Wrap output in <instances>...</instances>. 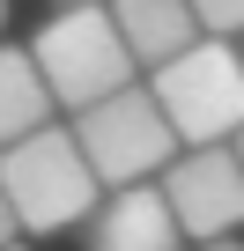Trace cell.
I'll use <instances>...</instances> for the list:
<instances>
[{
	"label": "cell",
	"instance_id": "1",
	"mask_svg": "<svg viewBox=\"0 0 244 251\" xmlns=\"http://www.w3.org/2000/svg\"><path fill=\"white\" fill-rule=\"evenodd\" d=\"M0 200L15 207V229L30 236H52V229H74L96 214L104 185L89 170V155L74 148L67 126H37V133L0 148Z\"/></svg>",
	"mask_w": 244,
	"mask_h": 251
},
{
	"label": "cell",
	"instance_id": "5",
	"mask_svg": "<svg viewBox=\"0 0 244 251\" xmlns=\"http://www.w3.org/2000/svg\"><path fill=\"white\" fill-rule=\"evenodd\" d=\"M163 200L192 244H222L244 229V155L237 141H207L163 163Z\"/></svg>",
	"mask_w": 244,
	"mask_h": 251
},
{
	"label": "cell",
	"instance_id": "8",
	"mask_svg": "<svg viewBox=\"0 0 244 251\" xmlns=\"http://www.w3.org/2000/svg\"><path fill=\"white\" fill-rule=\"evenodd\" d=\"M52 126V89L30 59V45H0V148Z\"/></svg>",
	"mask_w": 244,
	"mask_h": 251
},
{
	"label": "cell",
	"instance_id": "10",
	"mask_svg": "<svg viewBox=\"0 0 244 251\" xmlns=\"http://www.w3.org/2000/svg\"><path fill=\"white\" fill-rule=\"evenodd\" d=\"M8 236H15V207L0 200V251H8Z\"/></svg>",
	"mask_w": 244,
	"mask_h": 251
},
{
	"label": "cell",
	"instance_id": "7",
	"mask_svg": "<svg viewBox=\"0 0 244 251\" xmlns=\"http://www.w3.org/2000/svg\"><path fill=\"white\" fill-rule=\"evenodd\" d=\"M111 8V23H118V37H126V52H134V67H163V59H178V52H192L207 30H200V15H192V0H104Z\"/></svg>",
	"mask_w": 244,
	"mask_h": 251
},
{
	"label": "cell",
	"instance_id": "11",
	"mask_svg": "<svg viewBox=\"0 0 244 251\" xmlns=\"http://www.w3.org/2000/svg\"><path fill=\"white\" fill-rule=\"evenodd\" d=\"M200 251H244V244H237V236H222V244H200Z\"/></svg>",
	"mask_w": 244,
	"mask_h": 251
},
{
	"label": "cell",
	"instance_id": "2",
	"mask_svg": "<svg viewBox=\"0 0 244 251\" xmlns=\"http://www.w3.org/2000/svg\"><path fill=\"white\" fill-rule=\"evenodd\" d=\"M30 59H37L59 111H89V103H104L118 89H134V52H126V37H118L104 0L52 8V23L30 37Z\"/></svg>",
	"mask_w": 244,
	"mask_h": 251
},
{
	"label": "cell",
	"instance_id": "15",
	"mask_svg": "<svg viewBox=\"0 0 244 251\" xmlns=\"http://www.w3.org/2000/svg\"><path fill=\"white\" fill-rule=\"evenodd\" d=\"M8 251H15V244H8Z\"/></svg>",
	"mask_w": 244,
	"mask_h": 251
},
{
	"label": "cell",
	"instance_id": "12",
	"mask_svg": "<svg viewBox=\"0 0 244 251\" xmlns=\"http://www.w3.org/2000/svg\"><path fill=\"white\" fill-rule=\"evenodd\" d=\"M0 23H8V0H0Z\"/></svg>",
	"mask_w": 244,
	"mask_h": 251
},
{
	"label": "cell",
	"instance_id": "6",
	"mask_svg": "<svg viewBox=\"0 0 244 251\" xmlns=\"http://www.w3.org/2000/svg\"><path fill=\"white\" fill-rule=\"evenodd\" d=\"M89 251H185V229H178L163 185L104 192L96 214H89Z\"/></svg>",
	"mask_w": 244,
	"mask_h": 251
},
{
	"label": "cell",
	"instance_id": "4",
	"mask_svg": "<svg viewBox=\"0 0 244 251\" xmlns=\"http://www.w3.org/2000/svg\"><path fill=\"white\" fill-rule=\"evenodd\" d=\"M67 133H74V148L89 155V170H96L104 192L148 185V177H163V163L178 155V133H170V118L156 111L148 81H134V89H118V96L74 111Z\"/></svg>",
	"mask_w": 244,
	"mask_h": 251
},
{
	"label": "cell",
	"instance_id": "9",
	"mask_svg": "<svg viewBox=\"0 0 244 251\" xmlns=\"http://www.w3.org/2000/svg\"><path fill=\"white\" fill-rule=\"evenodd\" d=\"M207 37H244V0H192Z\"/></svg>",
	"mask_w": 244,
	"mask_h": 251
},
{
	"label": "cell",
	"instance_id": "3",
	"mask_svg": "<svg viewBox=\"0 0 244 251\" xmlns=\"http://www.w3.org/2000/svg\"><path fill=\"white\" fill-rule=\"evenodd\" d=\"M148 96L178 141H192V148L237 141L244 133V52L229 37H200L192 52H178L148 74Z\"/></svg>",
	"mask_w": 244,
	"mask_h": 251
},
{
	"label": "cell",
	"instance_id": "13",
	"mask_svg": "<svg viewBox=\"0 0 244 251\" xmlns=\"http://www.w3.org/2000/svg\"><path fill=\"white\" fill-rule=\"evenodd\" d=\"M237 155H244V133H237Z\"/></svg>",
	"mask_w": 244,
	"mask_h": 251
},
{
	"label": "cell",
	"instance_id": "14",
	"mask_svg": "<svg viewBox=\"0 0 244 251\" xmlns=\"http://www.w3.org/2000/svg\"><path fill=\"white\" fill-rule=\"evenodd\" d=\"M52 8H67V0H52Z\"/></svg>",
	"mask_w": 244,
	"mask_h": 251
}]
</instances>
